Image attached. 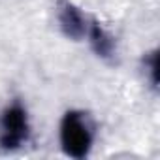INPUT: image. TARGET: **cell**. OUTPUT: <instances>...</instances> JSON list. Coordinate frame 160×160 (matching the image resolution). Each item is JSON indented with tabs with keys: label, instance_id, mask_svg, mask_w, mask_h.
<instances>
[{
	"label": "cell",
	"instance_id": "4",
	"mask_svg": "<svg viewBox=\"0 0 160 160\" xmlns=\"http://www.w3.org/2000/svg\"><path fill=\"white\" fill-rule=\"evenodd\" d=\"M87 38H89V43H91L92 51L96 53V57H100V58H104V60H111V58L117 55L115 38L102 27V23H98V21H89Z\"/></svg>",
	"mask_w": 160,
	"mask_h": 160
},
{
	"label": "cell",
	"instance_id": "5",
	"mask_svg": "<svg viewBox=\"0 0 160 160\" xmlns=\"http://www.w3.org/2000/svg\"><path fill=\"white\" fill-rule=\"evenodd\" d=\"M143 64H145V68H147L151 85L156 89V87H158V51L154 49L152 53H149V55L143 58Z\"/></svg>",
	"mask_w": 160,
	"mask_h": 160
},
{
	"label": "cell",
	"instance_id": "2",
	"mask_svg": "<svg viewBox=\"0 0 160 160\" xmlns=\"http://www.w3.org/2000/svg\"><path fill=\"white\" fill-rule=\"evenodd\" d=\"M30 121L27 108L21 102H12L0 113V147L4 151H17L28 141Z\"/></svg>",
	"mask_w": 160,
	"mask_h": 160
},
{
	"label": "cell",
	"instance_id": "3",
	"mask_svg": "<svg viewBox=\"0 0 160 160\" xmlns=\"http://www.w3.org/2000/svg\"><path fill=\"white\" fill-rule=\"evenodd\" d=\"M57 19H58V27H60V30L66 38L73 40V42H79L87 36L89 21L72 0H58Z\"/></svg>",
	"mask_w": 160,
	"mask_h": 160
},
{
	"label": "cell",
	"instance_id": "1",
	"mask_svg": "<svg viewBox=\"0 0 160 160\" xmlns=\"http://www.w3.org/2000/svg\"><path fill=\"white\" fill-rule=\"evenodd\" d=\"M58 139L66 156L77 160L85 158L91 152L94 141V130L87 113L77 109L66 111L58 126Z\"/></svg>",
	"mask_w": 160,
	"mask_h": 160
}]
</instances>
